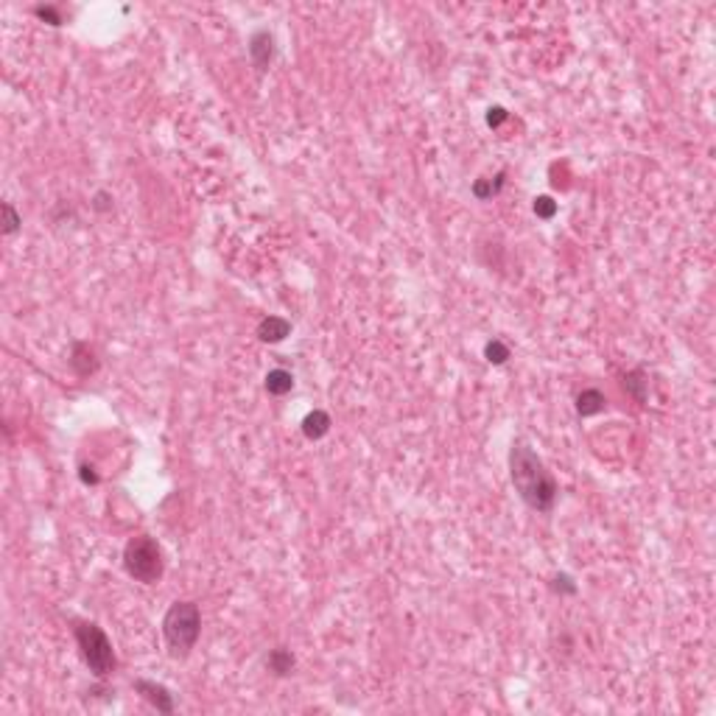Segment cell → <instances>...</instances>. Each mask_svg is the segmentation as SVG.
Here are the masks:
<instances>
[{
    "label": "cell",
    "instance_id": "ffe728a7",
    "mask_svg": "<svg viewBox=\"0 0 716 716\" xmlns=\"http://www.w3.org/2000/svg\"><path fill=\"white\" fill-rule=\"evenodd\" d=\"M81 481H87V484H98V476L92 473V468H81Z\"/></svg>",
    "mask_w": 716,
    "mask_h": 716
},
{
    "label": "cell",
    "instance_id": "4fadbf2b",
    "mask_svg": "<svg viewBox=\"0 0 716 716\" xmlns=\"http://www.w3.org/2000/svg\"><path fill=\"white\" fill-rule=\"evenodd\" d=\"M501 188H504V174H498L495 182H492V179H478L476 185H473V196H476V199H490V196H495Z\"/></svg>",
    "mask_w": 716,
    "mask_h": 716
},
{
    "label": "cell",
    "instance_id": "5bb4252c",
    "mask_svg": "<svg viewBox=\"0 0 716 716\" xmlns=\"http://www.w3.org/2000/svg\"><path fill=\"white\" fill-rule=\"evenodd\" d=\"M484 356H487V361H490V364H504V361L509 358V347H506L501 339H492V341H487Z\"/></svg>",
    "mask_w": 716,
    "mask_h": 716
},
{
    "label": "cell",
    "instance_id": "30bf717a",
    "mask_svg": "<svg viewBox=\"0 0 716 716\" xmlns=\"http://www.w3.org/2000/svg\"><path fill=\"white\" fill-rule=\"evenodd\" d=\"M71 364H73V370L79 372L81 378H87L90 372H95V367H98V361H95V356H92V350L87 347V344H73V358H71Z\"/></svg>",
    "mask_w": 716,
    "mask_h": 716
},
{
    "label": "cell",
    "instance_id": "5b68a950",
    "mask_svg": "<svg viewBox=\"0 0 716 716\" xmlns=\"http://www.w3.org/2000/svg\"><path fill=\"white\" fill-rule=\"evenodd\" d=\"M135 688H138V694H143L157 711H162V714H171V711H174V697L168 694L165 686L152 683V680H135Z\"/></svg>",
    "mask_w": 716,
    "mask_h": 716
},
{
    "label": "cell",
    "instance_id": "52a82bcc",
    "mask_svg": "<svg viewBox=\"0 0 716 716\" xmlns=\"http://www.w3.org/2000/svg\"><path fill=\"white\" fill-rule=\"evenodd\" d=\"M291 333V322L283 317H266L260 324H257V336H260V341H283L286 336Z\"/></svg>",
    "mask_w": 716,
    "mask_h": 716
},
{
    "label": "cell",
    "instance_id": "6da1fadb",
    "mask_svg": "<svg viewBox=\"0 0 716 716\" xmlns=\"http://www.w3.org/2000/svg\"><path fill=\"white\" fill-rule=\"evenodd\" d=\"M509 473H512V484H515V490H518V495L523 498L526 506H532L535 512H552L559 492L557 481L546 471L543 459L521 439L512 442Z\"/></svg>",
    "mask_w": 716,
    "mask_h": 716
},
{
    "label": "cell",
    "instance_id": "d6986e66",
    "mask_svg": "<svg viewBox=\"0 0 716 716\" xmlns=\"http://www.w3.org/2000/svg\"><path fill=\"white\" fill-rule=\"evenodd\" d=\"M37 17H42V20H51V25H59V23H62V17H59L54 8H42V6L37 8Z\"/></svg>",
    "mask_w": 716,
    "mask_h": 716
},
{
    "label": "cell",
    "instance_id": "8992f818",
    "mask_svg": "<svg viewBox=\"0 0 716 716\" xmlns=\"http://www.w3.org/2000/svg\"><path fill=\"white\" fill-rule=\"evenodd\" d=\"M249 56H252V62H255L260 71L269 68V62H272V56H274V40H272L269 31H255V34H252V40H249Z\"/></svg>",
    "mask_w": 716,
    "mask_h": 716
},
{
    "label": "cell",
    "instance_id": "ba28073f",
    "mask_svg": "<svg viewBox=\"0 0 716 716\" xmlns=\"http://www.w3.org/2000/svg\"><path fill=\"white\" fill-rule=\"evenodd\" d=\"M330 431V417H327V411H311L305 420H303V434L308 437V439H322L324 434Z\"/></svg>",
    "mask_w": 716,
    "mask_h": 716
},
{
    "label": "cell",
    "instance_id": "2e32d148",
    "mask_svg": "<svg viewBox=\"0 0 716 716\" xmlns=\"http://www.w3.org/2000/svg\"><path fill=\"white\" fill-rule=\"evenodd\" d=\"M535 213H538L540 219H552V216L557 213V205H554L549 196H540V199H535Z\"/></svg>",
    "mask_w": 716,
    "mask_h": 716
},
{
    "label": "cell",
    "instance_id": "277c9868",
    "mask_svg": "<svg viewBox=\"0 0 716 716\" xmlns=\"http://www.w3.org/2000/svg\"><path fill=\"white\" fill-rule=\"evenodd\" d=\"M76 641H79L84 663L90 666V672L95 677H107V674L115 672V666H118L115 649H112L109 638L98 624H79L76 627Z\"/></svg>",
    "mask_w": 716,
    "mask_h": 716
},
{
    "label": "cell",
    "instance_id": "7c38bea8",
    "mask_svg": "<svg viewBox=\"0 0 716 716\" xmlns=\"http://www.w3.org/2000/svg\"><path fill=\"white\" fill-rule=\"evenodd\" d=\"M269 669H272L274 674L286 677V674L294 669V655H291L289 649H274V652L269 655Z\"/></svg>",
    "mask_w": 716,
    "mask_h": 716
},
{
    "label": "cell",
    "instance_id": "ac0fdd59",
    "mask_svg": "<svg viewBox=\"0 0 716 716\" xmlns=\"http://www.w3.org/2000/svg\"><path fill=\"white\" fill-rule=\"evenodd\" d=\"M501 121H506V109H504V107H492V109L487 112V123H490V126H498Z\"/></svg>",
    "mask_w": 716,
    "mask_h": 716
},
{
    "label": "cell",
    "instance_id": "3957f363",
    "mask_svg": "<svg viewBox=\"0 0 716 716\" xmlns=\"http://www.w3.org/2000/svg\"><path fill=\"white\" fill-rule=\"evenodd\" d=\"M123 568L132 579L143 585H154L162 576V549L154 538L138 535L123 546Z\"/></svg>",
    "mask_w": 716,
    "mask_h": 716
},
{
    "label": "cell",
    "instance_id": "9c48e42d",
    "mask_svg": "<svg viewBox=\"0 0 716 716\" xmlns=\"http://www.w3.org/2000/svg\"><path fill=\"white\" fill-rule=\"evenodd\" d=\"M291 387H294V375L289 372V370H272L269 375H266V392L269 395H289L291 392Z\"/></svg>",
    "mask_w": 716,
    "mask_h": 716
},
{
    "label": "cell",
    "instance_id": "8fae6325",
    "mask_svg": "<svg viewBox=\"0 0 716 716\" xmlns=\"http://www.w3.org/2000/svg\"><path fill=\"white\" fill-rule=\"evenodd\" d=\"M605 408V395L599 389H585L579 398H576V411L582 417H590V414H599Z\"/></svg>",
    "mask_w": 716,
    "mask_h": 716
},
{
    "label": "cell",
    "instance_id": "44dd1931",
    "mask_svg": "<svg viewBox=\"0 0 716 716\" xmlns=\"http://www.w3.org/2000/svg\"><path fill=\"white\" fill-rule=\"evenodd\" d=\"M107 202H109V196H107V193H98V196H95V207H98V210H107V207H109Z\"/></svg>",
    "mask_w": 716,
    "mask_h": 716
},
{
    "label": "cell",
    "instance_id": "9a60e30c",
    "mask_svg": "<svg viewBox=\"0 0 716 716\" xmlns=\"http://www.w3.org/2000/svg\"><path fill=\"white\" fill-rule=\"evenodd\" d=\"M624 387H627V389L636 395V400H641V403L646 400V381H643V372H641V370L630 372V375L624 378Z\"/></svg>",
    "mask_w": 716,
    "mask_h": 716
},
{
    "label": "cell",
    "instance_id": "7a4b0ae2",
    "mask_svg": "<svg viewBox=\"0 0 716 716\" xmlns=\"http://www.w3.org/2000/svg\"><path fill=\"white\" fill-rule=\"evenodd\" d=\"M202 633V613L193 602H174L162 619V636L171 657H188Z\"/></svg>",
    "mask_w": 716,
    "mask_h": 716
},
{
    "label": "cell",
    "instance_id": "e0dca14e",
    "mask_svg": "<svg viewBox=\"0 0 716 716\" xmlns=\"http://www.w3.org/2000/svg\"><path fill=\"white\" fill-rule=\"evenodd\" d=\"M3 219H6V222H3V224H6L3 230H6V233H14V230L20 227V216H17V210H14L8 202L3 205Z\"/></svg>",
    "mask_w": 716,
    "mask_h": 716
}]
</instances>
